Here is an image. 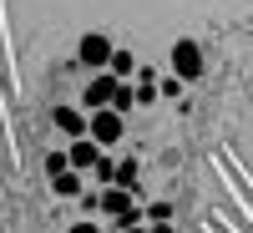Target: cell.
Segmentation results:
<instances>
[{
  "label": "cell",
  "instance_id": "6da1fadb",
  "mask_svg": "<svg viewBox=\"0 0 253 233\" xmlns=\"http://www.w3.org/2000/svg\"><path fill=\"white\" fill-rule=\"evenodd\" d=\"M122 132H126V122H122V112H112V107H96V112L86 117V137L101 147V152H107V147H117Z\"/></svg>",
  "mask_w": 253,
  "mask_h": 233
},
{
  "label": "cell",
  "instance_id": "7a4b0ae2",
  "mask_svg": "<svg viewBox=\"0 0 253 233\" xmlns=\"http://www.w3.org/2000/svg\"><path fill=\"white\" fill-rule=\"evenodd\" d=\"M112 51H117L112 41L91 31V36H81V46H76V61H81V66H86V71H107V61H112Z\"/></svg>",
  "mask_w": 253,
  "mask_h": 233
},
{
  "label": "cell",
  "instance_id": "3957f363",
  "mask_svg": "<svg viewBox=\"0 0 253 233\" xmlns=\"http://www.w3.org/2000/svg\"><path fill=\"white\" fill-rule=\"evenodd\" d=\"M172 76H182V81H198V76H203V51H198V41H177V46H172Z\"/></svg>",
  "mask_w": 253,
  "mask_h": 233
},
{
  "label": "cell",
  "instance_id": "277c9868",
  "mask_svg": "<svg viewBox=\"0 0 253 233\" xmlns=\"http://www.w3.org/2000/svg\"><path fill=\"white\" fill-rule=\"evenodd\" d=\"M112 92H117V76H112V71H96V76L86 81V92H81V107H86V112L112 107Z\"/></svg>",
  "mask_w": 253,
  "mask_h": 233
},
{
  "label": "cell",
  "instance_id": "5b68a950",
  "mask_svg": "<svg viewBox=\"0 0 253 233\" xmlns=\"http://www.w3.org/2000/svg\"><path fill=\"white\" fill-rule=\"evenodd\" d=\"M96 162H101V147H96L91 137H71V147H66V167H76V173H91Z\"/></svg>",
  "mask_w": 253,
  "mask_h": 233
},
{
  "label": "cell",
  "instance_id": "8992f818",
  "mask_svg": "<svg viewBox=\"0 0 253 233\" xmlns=\"http://www.w3.org/2000/svg\"><path fill=\"white\" fill-rule=\"evenodd\" d=\"M51 122L61 127V137H86V117H81V107H56Z\"/></svg>",
  "mask_w": 253,
  "mask_h": 233
},
{
  "label": "cell",
  "instance_id": "52a82bcc",
  "mask_svg": "<svg viewBox=\"0 0 253 233\" xmlns=\"http://www.w3.org/2000/svg\"><path fill=\"white\" fill-rule=\"evenodd\" d=\"M137 178H142V162H137V157H117V178H112V187L137 193Z\"/></svg>",
  "mask_w": 253,
  "mask_h": 233
},
{
  "label": "cell",
  "instance_id": "ba28073f",
  "mask_svg": "<svg viewBox=\"0 0 253 233\" xmlns=\"http://www.w3.org/2000/svg\"><path fill=\"white\" fill-rule=\"evenodd\" d=\"M51 187H56V198H81V173H76V167H66V173L51 178Z\"/></svg>",
  "mask_w": 253,
  "mask_h": 233
},
{
  "label": "cell",
  "instance_id": "9c48e42d",
  "mask_svg": "<svg viewBox=\"0 0 253 233\" xmlns=\"http://www.w3.org/2000/svg\"><path fill=\"white\" fill-rule=\"evenodd\" d=\"M107 71H112L117 81H126V76L137 71V66H132V51H112V61H107Z\"/></svg>",
  "mask_w": 253,
  "mask_h": 233
},
{
  "label": "cell",
  "instance_id": "30bf717a",
  "mask_svg": "<svg viewBox=\"0 0 253 233\" xmlns=\"http://www.w3.org/2000/svg\"><path fill=\"white\" fill-rule=\"evenodd\" d=\"M132 107H137V96H132V87H126V81H117V92H112V112H122V117H126Z\"/></svg>",
  "mask_w": 253,
  "mask_h": 233
},
{
  "label": "cell",
  "instance_id": "8fae6325",
  "mask_svg": "<svg viewBox=\"0 0 253 233\" xmlns=\"http://www.w3.org/2000/svg\"><path fill=\"white\" fill-rule=\"evenodd\" d=\"M91 178H96V187H112V178H117V157H107V152H101V162L91 167Z\"/></svg>",
  "mask_w": 253,
  "mask_h": 233
},
{
  "label": "cell",
  "instance_id": "7c38bea8",
  "mask_svg": "<svg viewBox=\"0 0 253 233\" xmlns=\"http://www.w3.org/2000/svg\"><path fill=\"white\" fill-rule=\"evenodd\" d=\"M157 96L177 101V96H182V76H157Z\"/></svg>",
  "mask_w": 253,
  "mask_h": 233
},
{
  "label": "cell",
  "instance_id": "4fadbf2b",
  "mask_svg": "<svg viewBox=\"0 0 253 233\" xmlns=\"http://www.w3.org/2000/svg\"><path fill=\"white\" fill-rule=\"evenodd\" d=\"M76 208H81V218H96V213H101V198H96V193H81Z\"/></svg>",
  "mask_w": 253,
  "mask_h": 233
},
{
  "label": "cell",
  "instance_id": "5bb4252c",
  "mask_svg": "<svg viewBox=\"0 0 253 233\" xmlns=\"http://www.w3.org/2000/svg\"><path fill=\"white\" fill-rule=\"evenodd\" d=\"M56 173H66V152H51L46 157V178H56Z\"/></svg>",
  "mask_w": 253,
  "mask_h": 233
},
{
  "label": "cell",
  "instance_id": "9a60e30c",
  "mask_svg": "<svg viewBox=\"0 0 253 233\" xmlns=\"http://www.w3.org/2000/svg\"><path fill=\"white\" fill-rule=\"evenodd\" d=\"M66 233H101V223H96V218H81V223H71Z\"/></svg>",
  "mask_w": 253,
  "mask_h": 233
},
{
  "label": "cell",
  "instance_id": "2e32d148",
  "mask_svg": "<svg viewBox=\"0 0 253 233\" xmlns=\"http://www.w3.org/2000/svg\"><path fill=\"white\" fill-rule=\"evenodd\" d=\"M147 233H172V223H152V228H147Z\"/></svg>",
  "mask_w": 253,
  "mask_h": 233
},
{
  "label": "cell",
  "instance_id": "e0dca14e",
  "mask_svg": "<svg viewBox=\"0 0 253 233\" xmlns=\"http://www.w3.org/2000/svg\"><path fill=\"white\" fill-rule=\"evenodd\" d=\"M117 233H147V223H132V228H117Z\"/></svg>",
  "mask_w": 253,
  "mask_h": 233
}]
</instances>
